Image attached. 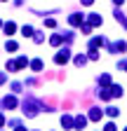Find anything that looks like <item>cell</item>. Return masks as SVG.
<instances>
[{"mask_svg":"<svg viewBox=\"0 0 127 131\" xmlns=\"http://www.w3.org/2000/svg\"><path fill=\"white\" fill-rule=\"evenodd\" d=\"M68 59H71V52H68V49L66 47H63V49H59V52H57V56H54V61L61 66V63H68Z\"/></svg>","mask_w":127,"mask_h":131,"instance_id":"6da1fadb","label":"cell"},{"mask_svg":"<svg viewBox=\"0 0 127 131\" xmlns=\"http://www.w3.org/2000/svg\"><path fill=\"white\" fill-rule=\"evenodd\" d=\"M68 24H71V26H83V24H85V16H83V14H71V16H68Z\"/></svg>","mask_w":127,"mask_h":131,"instance_id":"7a4b0ae2","label":"cell"},{"mask_svg":"<svg viewBox=\"0 0 127 131\" xmlns=\"http://www.w3.org/2000/svg\"><path fill=\"white\" fill-rule=\"evenodd\" d=\"M3 30H5V35H14V33H17V24H14V21H7L3 26Z\"/></svg>","mask_w":127,"mask_h":131,"instance_id":"3957f363","label":"cell"},{"mask_svg":"<svg viewBox=\"0 0 127 131\" xmlns=\"http://www.w3.org/2000/svg\"><path fill=\"white\" fill-rule=\"evenodd\" d=\"M108 94H111V98H120L122 96V87L120 84H111V91Z\"/></svg>","mask_w":127,"mask_h":131,"instance_id":"277c9868","label":"cell"},{"mask_svg":"<svg viewBox=\"0 0 127 131\" xmlns=\"http://www.w3.org/2000/svg\"><path fill=\"white\" fill-rule=\"evenodd\" d=\"M87 19H89V21H87L89 26H99V24H101V14H89Z\"/></svg>","mask_w":127,"mask_h":131,"instance_id":"5b68a950","label":"cell"},{"mask_svg":"<svg viewBox=\"0 0 127 131\" xmlns=\"http://www.w3.org/2000/svg\"><path fill=\"white\" fill-rule=\"evenodd\" d=\"M61 42H63V38H61V35H59V33H54V35H52V38H50V45H52V47H59V45H61Z\"/></svg>","mask_w":127,"mask_h":131,"instance_id":"8992f818","label":"cell"},{"mask_svg":"<svg viewBox=\"0 0 127 131\" xmlns=\"http://www.w3.org/2000/svg\"><path fill=\"white\" fill-rule=\"evenodd\" d=\"M3 105L5 108H17V98H14V96H7L5 101H3Z\"/></svg>","mask_w":127,"mask_h":131,"instance_id":"52a82bcc","label":"cell"},{"mask_svg":"<svg viewBox=\"0 0 127 131\" xmlns=\"http://www.w3.org/2000/svg\"><path fill=\"white\" fill-rule=\"evenodd\" d=\"M85 124H87V117L78 115V117H75V129H85Z\"/></svg>","mask_w":127,"mask_h":131,"instance_id":"ba28073f","label":"cell"},{"mask_svg":"<svg viewBox=\"0 0 127 131\" xmlns=\"http://www.w3.org/2000/svg\"><path fill=\"white\" fill-rule=\"evenodd\" d=\"M14 66H17V70H19V68H24V66H28V59L26 56H19L17 61H14Z\"/></svg>","mask_w":127,"mask_h":131,"instance_id":"9c48e42d","label":"cell"},{"mask_svg":"<svg viewBox=\"0 0 127 131\" xmlns=\"http://www.w3.org/2000/svg\"><path fill=\"white\" fill-rule=\"evenodd\" d=\"M17 47H19V45L14 42V40H7V42H5V49H7V52H17Z\"/></svg>","mask_w":127,"mask_h":131,"instance_id":"30bf717a","label":"cell"},{"mask_svg":"<svg viewBox=\"0 0 127 131\" xmlns=\"http://www.w3.org/2000/svg\"><path fill=\"white\" fill-rule=\"evenodd\" d=\"M99 117H101V110H99V108H94V110H89V119H94V122H97Z\"/></svg>","mask_w":127,"mask_h":131,"instance_id":"8fae6325","label":"cell"},{"mask_svg":"<svg viewBox=\"0 0 127 131\" xmlns=\"http://www.w3.org/2000/svg\"><path fill=\"white\" fill-rule=\"evenodd\" d=\"M106 115H108V117H118V115H120V110L111 105V108H106Z\"/></svg>","mask_w":127,"mask_h":131,"instance_id":"7c38bea8","label":"cell"},{"mask_svg":"<svg viewBox=\"0 0 127 131\" xmlns=\"http://www.w3.org/2000/svg\"><path fill=\"white\" fill-rule=\"evenodd\" d=\"M99 45H104V38H94V40L89 42V49H97Z\"/></svg>","mask_w":127,"mask_h":131,"instance_id":"4fadbf2b","label":"cell"},{"mask_svg":"<svg viewBox=\"0 0 127 131\" xmlns=\"http://www.w3.org/2000/svg\"><path fill=\"white\" fill-rule=\"evenodd\" d=\"M31 68H33L35 73H38V70H42V61H40V59H35L33 63H31Z\"/></svg>","mask_w":127,"mask_h":131,"instance_id":"5bb4252c","label":"cell"},{"mask_svg":"<svg viewBox=\"0 0 127 131\" xmlns=\"http://www.w3.org/2000/svg\"><path fill=\"white\" fill-rule=\"evenodd\" d=\"M61 124L66 126V129H71V126H73V122H71V117H68V115H63V117H61Z\"/></svg>","mask_w":127,"mask_h":131,"instance_id":"9a60e30c","label":"cell"},{"mask_svg":"<svg viewBox=\"0 0 127 131\" xmlns=\"http://www.w3.org/2000/svg\"><path fill=\"white\" fill-rule=\"evenodd\" d=\"M21 35H33V28H31V26H21Z\"/></svg>","mask_w":127,"mask_h":131,"instance_id":"2e32d148","label":"cell"},{"mask_svg":"<svg viewBox=\"0 0 127 131\" xmlns=\"http://www.w3.org/2000/svg\"><path fill=\"white\" fill-rule=\"evenodd\" d=\"M85 61H87V59H85L83 54H78V56H75V66H85Z\"/></svg>","mask_w":127,"mask_h":131,"instance_id":"e0dca14e","label":"cell"},{"mask_svg":"<svg viewBox=\"0 0 127 131\" xmlns=\"http://www.w3.org/2000/svg\"><path fill=\"white\" fill-rule=\"evenodd\" d=\"M99 82H101L104 87H108V84H111V77H108V75H101V77H99Z\"/></svg>","mask_w":127,"mask_h":131,"instance_id":"ac0fdd59","label":"cell"},{"mask_svg":"<svg viewBox=\"0 0 127 131\" xmlns=\"http://www.w3.org/2000/svg\"><path fill=\"white\" fill-rule=\"evenodd\" d=\"M89 59H92V61H97V59H99V54H97V49H89Z\"/></svg>","mask_w":127,"mask_h":131,"instance_id":"d6986e66","label":"cell"},{"mask_svg":"<svg viewBox=\"0 0 127 131\" xmlns=\"http://www.w3.org/2000/svg\"><path fill=\"white\" fill-rule=\"evenodd\" d=\"M45 26H50V28H54V26H57V21H54V19H47V21H45Z\"/></svg>","mask_w":127,"mask_h":131,"instance_id":"ffe728a7","label":"cell"},{"mask_svg":"<svg viewBox=\"0 0 127 131\" xmlns=\"http://www.w3.org/2000/svg\"><path fill=\"white\" fill-rule=\"evenodd\" d=\"M104 131H115V124H106V129Z\"/></svg>","mask_w":127,"mask_h":131,"instance_id":"44dd1931","label":"cell"},{"mask_svg":"<svg viewBox=\"0 0 127 131\" xmlns=\"http://www.w3.org/2000/svg\"><path fill=\"white\" fill-rule=\"evenodd\" d=\"M80 3H83V5H87V7H89V5H92V3H94V0H80Z\"/></svg>","mask_w":127,"mask_h":131,"instance_id":"7402d4cb","label":"cell"},{"mask_svg":"<svg viewBox=\"0 0 127 131\" xmlns=\"http://www.w3.org/2000/svg\"><path fill=\"white\" fill-rule=\"evenodd\" d=\"M5 80H7V77H5L3 73H0V84H3V82H5Z\"/></svg>","mask_w":127,"mask_h":131,"instance_id":"603a6c76","label":"cell"},{"mask_svg":"<svg viewBox=\"0 0 127 131\" xmlns=\"http://www.w3.org/2000/svg\"><path fill=\"white\" fill-rule=\"evenodd\" d=\"M5 124V117H3V115H0V126H3Z\"/></svg>","mask_w":127,"mask_h":131,"instance_id":"cb8c5ba5","label":"cell"},{"mask_svg":"<svg viewBox=\"0 0 127 131\" xmlns=\"http://www.w3.org/2000/svg\"><path fill=\"white\" fill-rule=\"evenodd\" d=\"M113 3H115V5H122V3H125V0H113Z\"/></svg>","mask_w":127,"mask_h":131,"instance_id":"d4e9b609","label":"cell"},{"mask_svg":"<svg viewBox=\"0 0 127 131\" xmlns=\"http://www.w3.org/2000/svg\"><path fill=\"white\" fill-rule=\"evenodd\" d=\"M14 131H26V129H21V126H17V129H14Z\"/></svg>","mask_w":127,"mask_h":131,"instance_id":"484cf974","label":"cell"},{"mask_svg":"<svg viewBox=\"0 0 127 131\" xmlns=\"http://www.w3.org/2000/svg\"><path fill=\"white\" fill-rule=\"evenodd\" d=\"M0 3H7V0H0Z\"/></svg>","mask_w":127,"mask_h":131,"instance_id":"4316f807","label":"cell"},{"mask_svg":"<svg viewBox=\"0 0 127 131\" xmlns=\"http://www.w3.org/2000/svg\"><path fill=\"white\" fill-rule=\"evenodd\" d=\"M125 70H127V66H125Z\"/></svg>","mask_w":127,"mask_h":131,"instance_id":"83f0119b","label":"cell"},{"mask_svg":"<svg viewBox=\"0 0 127 131\" xmlns=\"http://www.w3.org/2000/svg\"><path fill=\"white\" fill-rule=\"evenodd\" d=\"M0 26H3V24H0Z\"/></svg>","mask_w":127,"mask_h":131,"instance_id":"f1b7e54d","label":"cell"},{"mask_svg":"<svg viewBox=\"0 0 127 131\" xmlns=\"http://www.w3.org/2000/svg\"><path fill=\"white\" fill-rule=\"evenodd\" d=\"M125 131H127V129H125Z\"/></svg>","mask_w":127,"mask_h":131,"instance_id":"f546056e","label":"cell"}]
</instances>
